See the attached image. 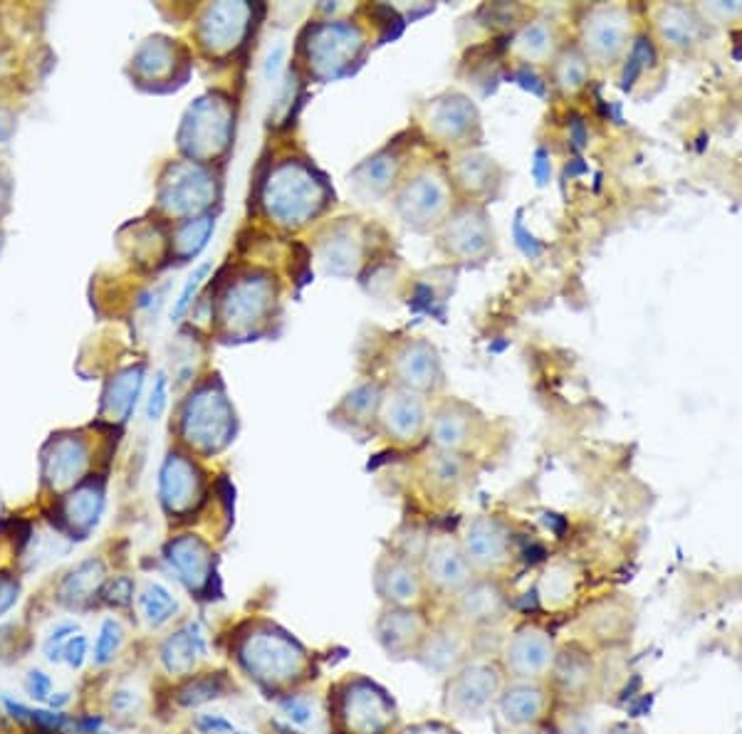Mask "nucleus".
<instances>
[{
    "instance_id": "f257e3e1",
    "label": "nucleus",
    "mask_w": 742,
    "mask_h": 734,
    "mask_svg": "<svg viewBox=\"0 0 742 734\" xmlns=\"http://www.w3.org/2000/svg\"><path fill=\"white\" fill-rule=\"evenodd\" d=\"M329 189L312 167L287 159L267 175L263 185V209L277 225L303 227L325 211Z\"/></svg>"
},
{
    "instance_id": "f03ea898",
    "label": "nucleus",
    "mask_w": 742,
    "mask_h": 734,
    "mask_svg": "<svg viewBox=\"0 0 742 734\" xmlns=\"http://www.w3.org/2000/svg\"><path fill=\"white\" fill-rule=\"evenodd\" d=\"M634 40V15L626 6L604 3L584 13L580 25V50L590 65L612 67L622 60Z\"/></svg>"
},
{
    "instance_id": "7ed1b4c3",
    "label": "nucleus",
    "mask_w": 742,
    "mask_h": 734,
    "mask_svg": "<svg viewBox=\"0 0 742 734\" xmlns=\"http://www.w3.org/2000/svg\"><path fill=\"white\" fill-rule=\"evenodd\" d=\"M364 50V35L347 20H332L307 33V67L317 79H337L352 70Z\"/></svg>"
},
{
    "instance_id": "20e7f679",
    "label": "nucleus",
    "mask_w": 742,
    "mask_h": 734,
    "mask_svg": "<svg viewBox=\"0 0 742 734\" xmlns=\"http://www.w3.org/2000/svg\"><path fill=\"white\" fill-rule=\"evenodd\" d=\"M396 211L401 221L416 231L441 225L451 215V185L446 175L433 169L409 175L396 193Z\"/></svg>"
},
{
    "instance_id": "39448f33",
    "label": "nucleus",
    "mask_w": 742,
    "mask_h": 734,
    "mask_svg": "<svg viewBox=\"0 0 742 734\" xmlns=\"http://www.w3.org/2000/svg\"><path fill=\"white\" fill-rule=\"evenodd\" d=\"M243 668L261 682H287L303 673L305 653L293 638L283 634H255L241 646Z\"/></svg>"
},
{
    "instance_id": "423d86ee",
    "label": "nucleus",
    "mask_w": 742,
    "mask_h": 734,
    "mask_svg": "<svg viewBox=\"0 0 742 734\" xmlns=\"http://www.w3.org/2000/svg\"><path fill=\"white\" fill-rule=\"evenodd\" d=\"M183 433L191 446L215 453L229 446L235 433V413L221 391L203 389L189 403Z\"/></svg>"
},
{
    "instance_id": "0eeeda50",
    "label": "nucleus",
    "mask_w": 742,
    "mask_h": 734,
    "mask_svg": "<svg viewBox=\"0 0 742 734\" xmlns=\"http://www.w3.org/2000/svg\"><path fill=\"white\" fill-rule=\"evenodd\" d=\"M651 28L666 53L690 55L703 47L710 38L706 18L700 15L698 6L688 3H661L651 8Z\"/></svg>"
},
{
    "instance_id": "6e6552de",
    "label": "nucleus",
    "mask_w": 742,
    "mask_h": 734,
    "mask_svg": "<svg viewBox=\"0 0 742 734\" xmlns=\"http://www.w3.org/2000/svg\"><path fill=\"white\" fill-rule=\"evenodd\" d=\"M275 283L267 275H251L229 289L223 299V319L235 332H247L265 322L275 305Z\"/></svg>"
},
{
    "instance_id": "1a4fd4ad",
    "label": "nucleus",
    "mask_w": 742,
    "mask_h": 734,
    "mask_svg": "<svg viewBox=\"0 0 742 734\" xmlns=\"http://www.w3.org/2000/svg\"><path fill=\"white\" fill-rule=\"evenodd\" d=\"M391 374L399 389L424 396L443 384V366L438 351L424 339H411L391 357Z\"/></svg>"
},
{
    "instance_id": "9d476101",
    "label": "nucleus",
    "mask_w": 742,
    "mask_h": 734,
    "mask_svg": "<svg viewBox=\"0 0 742 734\" xmlns=\"http://www.w3.org/2000/svg\"><path fill=\"white\" fill-rule=\"evenodd\" d=\"M443 245L448 255L460 260H480L492 251V225L488 213L478 205H466L443 221Z\"/></svg>"
},
{
    "instance_id": "9b49d317",
    "label": "nucleus",
    "mask_w": 742,
    "mask_h": 734,
    "mask_svg": "<svg viewBox=\"0 0 742 734\" xmlns=\"http://www.w3.org/2000/svg\"><path fill=\"white\" fill-rule=\"evenodd\" d=\"M377 418L386 436L396 443L418 440L431 423L424 396L399 386L381 394Z\"/></svg>"
},
{
    "instance_id": "f8f14e48",
    "label": "nucleus",
    "mask_w": 742,
    "mask_h": 734,
    "mask_svg": "<svg viewBox=\"0 0 742 734\" xmlns=\"http://www.w3.org/2000/svg\"><path fill=\"white\" fill-rule=\"evenodd\" d=\"M344 722L354 734H384L394 722V705L369 682H354L344 695Z\"/></svg>"
},
{
    "instance_id": "ddd939ff",
    "label": "nucleus",
    "mask_w": 742,
    "mask_h": 734,
    "mask_svg": "<svg viewBox=\"0 0 742 734\" xmlns=\"http://www.w3.org/2000/svg\"><path fill=\"white\" fill-rule=\"evenodd\" d=\"M364 257V241H362V227H359L352 219H342L337 225H332L322 235L319 243V260H322L325 270L337 277L357 275L359 265Z\"/></svg>"
},
{
    "instance_id": "4468645a",
    "label": "nucleus",
    "mask_w": 742,
    "mask_h": 734,
    "mask_svg": "<svg viewBox=\"0 0 742 734\" xmlns=\"http://www.w3.org/2000/svg\"><path fill=\"white\" fill-rule=\"evenodd\" d=\"M203 109H205V121L195 114V109H191V119L186 121L183 134H189V141L183 143L186 149L195 157H215L221 149L229 147V139H231V131H233V119H231V111L221 102H211V99H203Z\"/></svg>"
},
{
    "instance_id": "2eb2a0df",
    "label": "nucleus",
    "mask_w": 742,
    "mask_h": 734,
    "mask_svg": "<svg viewBox=\"0 0 742 734\" xmlns=\"http://www.w3.org/2000/svg\"><path fill=\"white\" fill-rule=\"evenodd\" d=\"M498 692V676L490 666H468L451 680L448 685V708L463 717L478 715L490 705Z\"/></svg>"
},
{
    "instance_id": "dca6fc26",
    "label": "nucleus",
    "mask_w": 742,
    "mask_h": 734,
    "mask_svg": "<svg viewBox=\"0 0 742 734\" xmlns=\"http://www.w3.org/2000/svg\"><path fill=\"white\" fill-rule=\"evenodd\" d=\"M428 131L446 143H463L478 127V111L463 95H448L433 102L426 114Z\"/></svg>"
},
{
    "instance_id": "f3484780",
    "label": "nucleus",
    "mask_w": 742,
    "mask_h": 734,
    "mask_svg": "<svg viewBox=\"0 0 742 734\" xmlns=\"http://www.w3.org/2000/svg\"><path fill=\"white\" fill-rule=\"evenodd\" d=\"M167 560L189 592L203 594L211 586L213 556L201 540H195L191 534L179 536V540H173L167 546Z\"/></svg>"
},
{
    "instance_id": "a211bd4d",
    "label": "nucleus",
    "mask_w": 742,
    "mask_h": 734,
    "mask_svg": "<svg viewBox=\"0 0 742 734\" xmlns=\"http://www.w3.org/2000/svg\"><path fill=\"white\" fill-rule=\"evenodd\" d=\"M201 500V478L181 455H169L161 468V502L169 514H186Z\"/></svg>"
},
{
    "instance_id": "6ab92c4d",
    "label": "nucleus",
    "mask_w": 742,
    "mask_h": 734,
    "mask_svg": "<svg viewBox=\"0 0 742 734\" xmlns=\"http://www.w3.org/2000/svg\"><path fill=\"white\" fill-rule=\"evenodd\" d=\"M247 20H251V6L245 3L211 6L201 28L203 43L215 53H229L245 38Z\"/></svg>"
},
{
    "instance_id": "aec40b11",
    "label": "nucleus",
    "mask_w": 742,
    "mask_h": 734,
    "mask_svg": "<svg viewBox=\"0 0 742 734\" xmlns=\"http://www.w3.org/2000/svg\"><path fill=\"white\" fill-rule=\"evenodd\" d=\"M463 552H466L470 564L498 566L508 560L510 534L492 517H478V520L468 524L466 540H463Z\"/></svg>"
},
{
    "instance_id": "412c9836",
    "label": "nucleus",
    "mask_w": 742,
    "mask_h": 734,
    "mask_svg": "<svg viewBox=\"0 0 742 734\" xmlns=\"http://www.w3.org/2000/svg\"><path fill=\"white\" fill-rule=\"evenodd\" d=\"M426 572L431 582L443 592H460L470 584V562L463 546L451 540H438L428 550Z\"/></svg>"
},
{
    "instance_id": "4be33fe9",
    "label": "nucleus",
    "mask_w": 742,
    "mask_h": 734,
    "mask_svg": "<svg viewBox=\"0 0 742 734\" xmlns=\"http://www.w3.org/2000/svg\"><path fill=\"white\" fill-rule=\"evenodd\" d=\"M161 199L171 213L201 211L211 199V175L191 167L177 169Z\"/></svg>"
},
{
    "instance_id": "5701e85b",
    "label": "nucleus",
    "mask_w": 742,
    "mask_h": 734,
    "mask_svg": "<svg viewBox=\"0 0 742 734\" xmlns=\"http://www.w3.org/2000/svg\"><path fill=\"white\" fill-rule=\"evenodd\" d=\"M399 167L401 163L396 159V153L379 151L371 159L359 163V167L349 173V183H352L362 195L379 199V195H386L396 185L399 171H401Z\"/></svg>"
},
{
    "instance_id": "b1692460",
    "label": "nucleus",
    "mask_w": 742,
    "mask_h": 734,
    "mask_svg": "<svg viewBox=\"0 0 742 734\" xmlns=\"http://www.w3.org/2000/svg\"><path fill=\"white\" fill-rule=\"evenodd\" d=\"M473 436V416L460 403H446L431 418V438L443 453H458Z\"/></svg>"
},
{
    "instance_id": "393cba45",
    "label": "nucleus",
    "mask_w": 742,
    "mask_h": 734,
    "mask_svg": "<svg viewBox=\"0 0 742 734\" xmlns=\"http://www.w3.org/2000/svg\"><path fill=\"white\" fill-rule=\"evenodd\" d=\"M205 656V638L199 624H189L186 628L171 634L161 646V663L171 676H189L195 660Z\"/></svg>"
},
{
    "instance_id": "a878e982",
    "label": "nucleus",
    "mask_w": 742,
    "mask_h": 734,
    "mask_svg": "<svg viewBox=\"0 0 742 734\" xmlns=\"http://www.w3.org/2000/svg\"><path fill=\"white\" fill-rule=\"evenodd\" d=\"M550 640L538 630H522L508 646V663L520 676H538L550 666Z\"/></svg>"
},
{
    "instance_id": "bb28decb",
    "label": "nucleus",
    "mask_w": 742,
    "mask_h": 734,
    "mask_svg": "<svg viewBox=\"0 0 742 734\" xmlns=\"http://www.w3.org/2000/svg\"><path fill=\"white\" fill-rule=\"evenodd\" d=\"M453 179H456L463 193L470 195V199H478V195L490 193L500 183V171L486 153H466L453 167Z\"/></svg>"
},
{
    "instance_id": "cd10ccee",
    "label": "nucleus",
    "mask_w": 742,
    "mask_h": 734,
    "mask_svg": "<svg viewBox=\"0 0 742 734\" xmlns=\"http://www.w3.org/2000/svg\"><path fill=\"white\" fill-rule=\"evenodd\" d=\"M554 50H556L554 25L544 18L528 20L512 40V53L524 62H534V65H538V62L554 60Z\"/></svg>"
},
{
    "instance_id": "c85d7f7f",
    "label": "nucleus",
    "mask_w": 742,
    "mask_h": 734,
    "mask_svg": "<svg viewBox=\"0 0 742 734\" xmlns=\"http://www.w3.org/2000/svg\"><path fill=\"white\" fill-rule=\"evenodd\" d=\"M379 594L394 604L414 602L421 592V576L414 566L401 560L384 562L377 576Z\"/></svg>"
},
{
    "instance_id": "c756f323",
    "label": "nucleus",
    "mask_w": 742,
    "mask_h": 734,
    "mask_svg": "<svg viewBox=\"0 0 742 734\" xmlns=\"http://www.w3.org/2000/svg\"><path fill=\"white\" fill-rule=\"evenodd\" d=\"M102 582H105V564L95 560L82 562L77 568H72L60 586L62 604L67 608H82L99 592Z\"/></svg>"
},
{
    "instance_id": "7c9ffc66",
    "label": "nucleus",
    "mask_w": 742,
    "mask_h": 734,
    "mask_svg": "<svg viewBox=\"0 0 742 734\" xmlns=\"http://www.w3.org/2000/svg\"><path fill=\"white\" fill-rule=\"evenodd\" d=\"M460 614L468 618L470 624H490L492 618H500L505 602L500 588L490 582L468 584L460 594Z\"/></svg>"
},
{
    "instance_id": "2f4dec72",
    "label": "nucleus",
    "mask_w": 742,
    "mask_h": 734,
    "mask_svg": "<svg viewBox=\"0 0 742 734\" xmlns=\"http://www.w3.org/2000/svg\"><path fill=\"white\" fill-rule=\"evenodd\" d=\"M590 75L592 65L580 47H564L552 60V79L562 95H576V92H582L586 82H590Z\"/></svg>"
},
{
    "instance_id": "473e14b6",
    "label": "nucleus",
    "mask_w": 742,
    "mask_h": 734,
    "mask_svg": "<svg viewBox=\"0 0 742 734\" xmlns=\"http://www.w3.org/2000/svg\"><path fill=\"white\" fill-rule=\"evenodd\" d=\"M460 656H463V640L458 638V634H448V630L431 636L424 650H421V660H424V666L433 670V673H448V670L458 663Z\"/></svg>"
},
{
    "instance_id": "72a5a7b5",
    "label": "nucleus",
    "mask_w": 742,
    "mask_h": 734,
    "mask_svg": "<svg viewBox=\"0 0 742 734\" xmlns=\"http://www.w3.org/2000/svg\"><path fill=\"white\" fill-rule=\"evenodd\" d=\"M102 508H105V494H102V488L87 485V488H82L67 498L65 502L67 522L72 526H80V530H89V526L99 520Z\"/></svg>"
},
{
    "instance_id": "f704fd0d",
    "label": "nucleus",
    "mask_w": 742,
    "mask_h": 734,
    "mask_svg": "<svg viewBox=\"0 0 742 734\" xmlns=\"http://www.w3.org/2000/svg\"><path fill=\"white\" fill-rule=\"evenodd\" d=\"M139 606L151 628L167 626L171 618L179 614V602L171 596L169 588L161 584H153V582L144 586V592L139 596Z\"/></svg>"
},
{
    "instance_id": "c9c22d12",
    "label": "nucleus",
    "mask_w": 742,
    "mask_h": 734,
    "mask_svg": "<svg viewBox=\"0 0 742 734\" xmlns=\"http://www.w3.org/2000/svg\"><path fill=\"white\" fill-rule=\"evenodd\" d=\"M421 636V621L414 614H389L381 618L379 624V638L381 643L386 646L389 653H396V650H406L411 646V640Z\"/></svg>"
},
{
    "instance_id": "e433bc0d",
    "label": "nucleus",
    "mask_w": 742,
    "mask_h": 734,
    "mask_svg": "<svg viewBox=\"0 0 742 734\" xmlns=\"http://www.w3.org/2000/svg\"><path fill=\"white\" fill-rule=\"evenodd\" d=\"M542 705H544V700L538 688L520 685V688H512L508 695L502 698V715L508 722H515V725H524V722H532L540 717Z\"/></svg>"
},
{
    "instance_id": "4c0bfd02",
    "label": "nucleus",
    "mask_w": 742,
    "mask_h": 734,
    "mask_svg": "<svg viewBox=\"0 0 742 734\" xmlns=\"http://www.w3.org/2000/svg\"><path fill=\"white\" fill-rule=\"evenodd\" d=\"M225 690H229V682H225L223 673L195 678L189 685H183L179 690V702L183 708H199L205 705V702L221 698Z\"/></svg>"
},
{
    "instance_id": "58836bf2",
    "label": "nucleus",
    "mask_w": 742,
    "mask_h": 734,
    "mask_svg": "<svg viewBox=\"0 0 742 734\" xmlns=\"http://www.w3.org/2000/svg\"><path fill=\"white\" fill-rule=\"evenodd\" d=\"M381 394H384V391H381L377 384H364V386L354 389L352 394H349L342 401V406H339V411H342L344 416L349 421H354V423L369 421V418H374V413H379Z\"/></svg>"
},
{
    "instance_id": "ea45409f",
    "label": "nucleus",
    "mask_w": 742,
    "mask_h": 734,
    "mask_svg": "<svg viewBox=\"0 0 742 734\" xmlns=\"http://www.w3.org/2000/svg\"><path fill=\"white\" fill-rule=\"evenodd\" d=\"M213 219L211 215H203V219H195V221H189L186 223L179 235H177V255L179 257H193V255H199L205 243H209V237L213 233Z\"/></svg>"
},
{
    "instance_id": "a19ab883",
    "label": "nucleus",
    "mask_w": 742,
    "mask_h": 734,
    "mask_svg": "<svg viewBox=\"0 0 742 734\" xmlns=\"http://www.w3.org/2000/svg\"><path fill=\"white\" fill-rule=\"evenodd\" d=\"M121 643H124L121 624L117 621V618H107V621L102 624L99 636L95 640V656H92V658H95V666H99V668L109 666L112 660L117 658Z\"/></svg>"
},
{
    "instance_id": "79ce46f5",
    "label": "nucleus",
    "mask_w": 742,
    "mask_h": 734,
    "mask_svg": "<svg viewBox=\"0 0 742 734\" xmlns=\"http://www.w3.org/2000/svg\"><path fill=\"white\" fill-rule=\"evenodd\" d=\"M696 6L710 28L742 25V0H713V3H696Z\"/></svg>"
},
{
    "instance_id": "37998d69",
    "label": "nucleus",
    "mask_w": 742,
    "mask_h": 734,
    "mask_svg": "<svg viewBox=\"0 0 742 734\" xmlns=\"http://www.w3.org/2000/svg\"><path fill=\"white\" fill-rule=\"evenodd\" d=\"M141 389V369H129L124 371L121 376L115 379V396L112 403H115V408L112 411H119L121 413V421L129 416V411L134 403H137V394Z\"/></svg>"
},
{
    "instance_id": "c03bdc74",
    "label": "nucleus",
    "mask_w": 742,
    "mask_h": 734,
    "mask_svg": "<svg viewBox=\"0 0 742 734\" xmlns=\"http://www.w3.org/2000/svg\"><path fill=\"white\" fill-rule=\"evenodd\" d=\"M428 470L433 482L443 485V488H453V485H458L463 480V462L456 453L441 450L436 458L428 462Z\"/></svg>"
},
{
    "instance_id": "a18cd8bd",
    "label": "nucleus",
    "mask_w": 742,
    "mask_h": 734,
    "mask_svg": "<svg viewBox=\"0 0 742 734\" xmlns=\"http://www.w3.org/2000/svg\"><path fill=\"white\" fill-rule=\"evenodd\" d=\"M85 468V450L80 446H67L60 450V458H55V482L77 480V475Z\"/></svg>"
},
{
    "instance_id": "49530a36",
    "label": "nucleus",
    "mask_w": 742,
    "mask_h": 734,
    "mask_svg": "<svg viewBox=\"0 0 742 734\" xmlns=\"http://www.w3.org/2000/svg\"><path fill=\"white\" fill-rule=\"evenodd\" d=\"M77 634V624L72 621H62L57 624L43 643V656L47 658V663H62V650H65L67 640Z\"/></svg>"
},
{
    "instance_id": "de8ad7c7",
    "label": "nucleus",
    "mask_w": 742,
    "mask_h": 734,
    "mask_svg": "<svg viewBox=\"0 0 742 734\" xmlns=\"http://www.w3.org/2000/svg\"><path fill=\"white\" fill-rule=\"evenodd\" d=\"M209 270H211L209 265H201L199 270H195V273L189 277V283H186V287L181 289V295H179V302H177V307H173V312H171V319H173V322H179V317L186 312V307L191 305V297H193L195 292H199V287H201V283H203V277L209 275Z\"/></svg>"
},
{
    "instance_id": "09e8293b",
    "label": "nucleus",
    "mask_w": 742,
    "mask_h": 734,
    "mask_svg": "<svg viewBox=\"0 0 742 734\" xmlns=\"http://www.w3.org/2000/svg\"><path fill=\"white\" fill-rule=\"evenodd\" d=\"M87 650H89V640L77 634L67 640L65 650H62V663H67L72 670H80L87 660Z\"/></svg>"
},
{
    "instance_id": "8fccbe9b",
    "label": "nucleus",
    "mask_w": 742,
    "mask_h": 734,
    "mask_svg": "<svg viewBox=\"0 0 742 734\" xmlns=\"http://www.w3.org/2000/svg\"><path fill=\"white\" fill-rule=\"evenodd\" d=\"M25 692L33 700L47 702L53 698V680H50V676H45L43 670H30L25 678Z\"/></svg>"
},
{
    "instance_id": "3c124183",
    "label": "nucleus",
    "mask_w": 742,
    "mask_h": 734,
    "mask_svg": "<svg viewBox=\"0 0 742 734\" xmlns=\"http://www.w3.org/2000/svg\"><path fill=\"white\" fill-rule=\"evenodd\" d=\"M283 712L290 717L295 725H309L315 717V710L305 698H287L283 700Z\"/></svg>"
},
{
    "instance_id": "603ef678",
    "label": "nucleus",
    "mask_w": 742,
    "mask_h": 734,
    "mask_svg": "<svg viewBox=\"0 0 742 734\" xmlns=\"http://www.w3.org/2000/svg\"><path fill=\"white\" fill-rule=\"evenodd\" d=\"M141 708V698L137 690L131 688H119L115 695H112V710L119 712V715H131Z\"/></svg>"
},
{
    "instance_id": "864d4df0",
    "label": "nucleus",
    "mask_w": 742,
    "mask_h": 734,
    "mask_svg": "<svg viewBox=\"0 0 742 734\" xmlns=\"http://www.w3.org/2000/svg\"><path fill=\"white\" fill-rule=\"evenodd\" d=\"M134 598V584L131 578L127 576H119L115 582L109 584V592H107V604L112 606H129Z\"/></svg>"
},
{
    "instance_id": "5fc2aeb1",
    "label": "nucleus",
    "mask_w": 742,
    "mask_h": 734,
    "mask_svg": "<svg viewBox=\"0 0 742 734\" xmlns=\"http://www.w3.org/2000/svg\"><path fill=\"white\" fill-rule=\"evenodd\" d=\"M20 598V584L13 576L0 574V616H6L10 608L18 604Z\"/></svg>"
},
{
    "instance_id": "6e6d98bb",
    "label": "nucleus",
    "mask_w": 742,
    "mask_h": 734,
    "mask_svg": "<svg viewBox=\"0 0 742 734\" xmlns=\"http://www.w3.org/2000/svg\"><path fill=\"white\" fill-rule=\"evenodd\" d=\"M195 730L201 734H229L233 732V725L221 715H201L195 720Z\"/></svg>"
},
{
    "instance_id": "4d7b16f0",
    "label": "nucleus",
    "mask_w": 742,
    "mask_h": 734,
    "mask_svg": "<svg viewBox=\"0 0 742 734\" xmlns=\"http://www.w3.org/2000/svg\"><path fill=\"white\" fill-rule=\"evenodd\" d=\"M163 406H167V379L159 376L157 386H153V391H151L149 406H147V416H149V421H159Z\"/></svg>"
},
{
    "instance_id": "13d9d810",
    "label": "nucleus",
    "mask_w": 742,
    "mask_h": 734,
    "mask_svg": "<svg viewBox=\"0 0 742 734\" xmlns=\"http://www.w3.org/2000/svg\"><path fill=\"white\" fill-rule=\"evenodd\" d=\"M283 60H285V45H275V50L265 60V67H263V75L267 82H275L277 75H280V67H283Z\"/></svg>"
},
{
    "instance_id": "bf43d9fd",
    "label": "nucleus",
    "mask_w": 742,
    "mask_h": 734,
    "mask_svg": "<svg viewBox=\"0 0 742 734\" xmlns=\"http://www.w3.org/2000/svg\"><path fill=\"white\" fill-rule=\"evenodd\" d=\"M77 727H80L82 734H95V732H99V727H102V720H95V717H82V720L77 722Z\"/></svg>"
},
{
    "instance_id": "052dcab7",
    "label": "nucleus",
    "mask_w": 742,
    "mask_h": 734,
    "mask_svg": "<svg viewBox=\"0 0 742 734\" xmlns=\"http://www.w3.org/2000/svg\"><path fill=\"white\" fill-rule=\"evenodd\" d=\"M404 734H453L448 730H443L438 725H421V727H414V730H409Z\"/></svg>"
},
{
    "instance_id": "680f3d73",
    "label": "nucleus",
    "mask_w": 742,
    "mask_h": 734,
    "mask_svg": "<svg viewBox=\"0 0 742 734\" xmlns=\"http://www.w3.org/2000/svg\"><path fill=\"white\" fill-rule=\"evenodd\" d=\"M233 734H251V732H233Z\"/></svg>"
}]
</instances>
